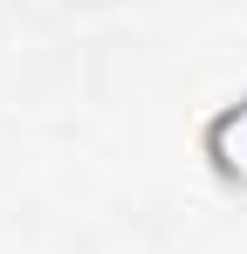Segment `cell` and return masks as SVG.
<instances>
[{
    "label": "cell",
    "mask_w": 247,
    "mask_h": 254,
    "mask_svg": "<svg viewBox=\"0 0 247 254\" xmlns=\"http://www.w3.org/2000/svg\"><path fill=\"white\" fill-rule=\"evenodd\" d=\"M199 158H206V172H213L227 192H241V199H247V96H227V103L206 117Z\"/></svg>",
    "instance_id": "6da1fadb"
}]
</instances>
